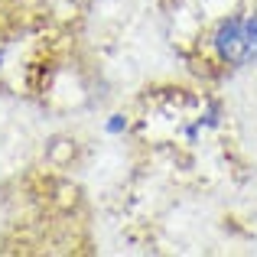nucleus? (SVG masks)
Listing matches in <instances>:
<instances>
[{"label":"nucleus","instance_id":"nucleus-1","mask_svg":"<svg viewBox=\"0 0 257 257\" xmlns=\"http://www.w3.org/2000/svg\"><path fill=\"white\" fill-rule=\"evenodd\" d=\"M208 49L228 69H244L257 62V13L221 17L208 33Z\"/></svg>","mask_w":257,"mask_h":257},{"label":"nucleus","instance_id":"nucleus-2","mask_svg":"<svg viewBox=\"0 0 257 257\" xmlns=\"http://www.w3.org/2000/svg\"><path fill=\"white\" fill-rule=\"evenodd\" d=\"M124 131H127V117L124 114H111V117L104 120V134L107 137H120Z\"/></svg>","mask_w":257,"mask_h":257}]
</instances>
